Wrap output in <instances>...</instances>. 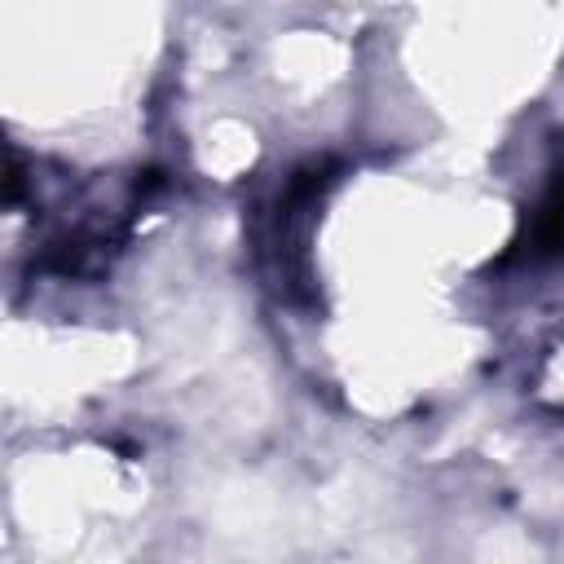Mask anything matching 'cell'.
Masks as SVG:
<instances>
[{
    "instance_id": "cell-1",
    "label": "cell",
    "mask_w": 564,
    "mask_h": 564,
    "mask_svg": "<svg viewBox=\"0 0 564 564\" xmlns=\"http://www.w3.org/2000/svg\"><path fill=\"white\" fill-rule=\"evenodd\" d=\"M529 256H538V260H560L564 256V167L551 176V185H546V194L533 212Z\"/></svg>"
}]
</instances>
